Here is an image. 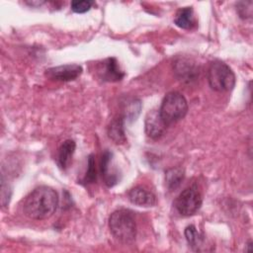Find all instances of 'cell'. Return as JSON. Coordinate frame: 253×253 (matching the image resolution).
<instances>
[{
	"label": "cell",
	"instance_id": "15",
	"mask_svg": "<svg viewBox=\"0 0 253 253\" xmlns=\"http://www.w3.org/2000/svg\"><path fill=\"white\" fill-rule=\"evenodd\" d=\"M185 177V170L182 167L170 168L165 173L166 187L170 190H176L182 183Z\"/></svg>",
	"mask_w": 253,
	"mask_h": 253
},
{
	"label": "cell",
	"instance_id": "4",
	"mask_svg": "<svg viewBox=\"0 0 253 253\" xmlns=\"http://www.w3.org/2000/svg\"><path fill=\"white\" fill-rule=\"evenodd\" d=\"M210 87L216 92H228L235 85V75L232 69L222 61H213L208 68Z\"/></svg>",
	"mask_w": 253,
	"mask_h": 253
},
{
	"label": "cell",
	"instance_id": "2",
	"mask_svg": "<svg viewBox=\"0 0 253 253\" xmlns=\"http://www.w3.org/2000/svg\"><path fill=\"white\" fill-rule=\"evenodd\" d=\"M109 228L121 242L129 243L136 236V223L132 214L126 210L115 211L109 217Z\"/></svg>",
	"mask_w": 253,
	"mask_h": 253
},
{
	"label": "cell",
	"instance_id": "11",
	"mask_svg": "<svg viewBox=\"0 0 253 253\" xmlns=\"http://www.w3.org/2000/svg\"><path fill=\"white\" fill-rule=\"evenodd\" d=\"M100 76L105 81H120L125 73L120 69L118 65V61L115 57H109L103 61L102 66L99 68Z\"/></svg>",
	"mask_w": 253,
	"mask_h": 253
},
{
	"label": "cell",
	"instance_id": "10",
	"mask_svg": "<svg viewBox=\"0 0 253 253\" xmlns=\"http://www.w3.org/2000/svg\"><path fill=\"white\" fill-rule=\"evenodd\" d=\"M128 200L138 207H153L156 204V197L140 186L134 187L128 192Z\"/></svg>",
	"mask_w": 253,
	"mask_h": 253
},
{
	"label": "cell",
	"instance_id": "8",
	"mask_svg": "<svg viewBox=\"0 0 253 253\" xmlns=\"http://www.w3.org/2000/svg\"><path fill=\"white\" fill-rule=\"evenodd\" d=\"M101 174L105 184L111 188L119 183L120 177L117 169L113 166V153L109 150H105L101 157Z\"/></svg>",
	"mask_w": 253,
	"mask_h": 253
},
{
	"label": "cell",
	"instance_id": "12",
	"mask_svg": "<svg viewBox=\"0 0 253 253\" xmlns=\"http://www.w3.org/2000/svg\"><path fill=\"white\" fill-rule=\"evenodd\" d=\"M108 136L117 144H124L126 141V135L125 131V118H115L108 126Z\"/></svg>",
	"mask_w": 253,
	"mask_h": 253
},
{
	"label": "cell",
	"instance_id": "18",
	"mask_svg": "<svg viewBox=\"0 0 253 253\" xmlns=\"http://www.w3.org/2000/svg\"><path fill=\"white\" fill-rule=\"evenodd\" d=\"M93 4H94V2L89 1V0H80V1L75 0V1L71 2L70 7L73 12L82 14V13L89 11L91 9V7L93 6Z\"/></svg>",
	"mask_w": 253,
	"mask_h": 253
},
{
	"label": "cell",
	"instance_id": "7",
	"mask_svg": "<svg viewBox=\"0 0 253 253\" xmlns=\"http://www.w3.org/2000/svg\"><path fill=\"white\" fill-rule=\"evenodd\" d=\"M166 126H167L163 122L159 111L152 110L147 113L144 121V128L147 136L152 139L160 138L163 135Z\"/></svg>",
	"mask_w": 253,
	"mask_h": 253
},
{
	"label": "cell",
	"instance_id": "14",
	"mask_svg": "<svg viewBox=\"0 0 253 253\" xmlns=\"http://www.w3.org/2000/svg\"><path fill=\"white\" fill-rule=\"evenodd\" d=\"M174 23L181 29L189 30L196 25L194 11L192 7H184L178 10L175 15Z\"/></svg>",
	"mask_w": 253,
	"mask_h": 253
},
{
	"label": "cell",
	"instance_id": "13",
	"mask_svg": "<svg viewBox=\"0 0 253 253\" xmlns=\"http://www.w3.org/2000/svg\"><path fill=\"white\" fill-rule=\"evenodd\" d=\"M75 148H76V143L72 139L64 140L59 146L58 155H57V164L62 170H65L70 165Z\"/></svg>",
	"mask_w": 253,
	"mask_h": 253
},
{
	"label": "cell",
	"instance_id": "16",
	"mask_svg": "<svg viewBox=\"0 0 253 253\" xmlns=\"http://www.w3.org/2000/svg\"><path fill=\"white\" fill-rule=\"evenodd\" d=\"M185 236L189 245L196 251L200 250V247L203 246L204 237L199 233L197 228L194 225H189L185 229Z\"/></svg>",
	"mask_w": 253,
	"mask_h": 253
},
{
	"label": "cell",
	"instance_id": "5",
	"mask_svg": "<svg viewBox=\"0 0 253 253\" xmlns=\"http://www.w3.org/2000/svg\"><path fill=\"white\" fill-rule=\"evenodd\" d=\"M203 198L196 186H190L183 190L174 202L175 209L183 216L195 214L201 208Z\"/></svg>",
	"mask_w": 253,
	"mask_h": 253
},
{
	"label": "cell",
	"instance_id": "6",
	"mask_svg": "<svg viewBox=\"0 0 253 253\" xmlns=\"http://www.w3.org/2000/svg\"><path fill=\"white\" fill-rule=\"evenodd\" d=\"M83 69L78 64H64L47 68L44 72L45 76L55 81H72L79 77Z\"/></svg>",
	"mask_w": 253,
	"mask_h": 253
},
{
	"label": "cell",
	"instance_id": "17",
	"mask_svg": "<svg viewBox=\"0 0 253 253\" xmlns=\"http://www.w3.org/2000/svg\"><path fill=\"white\" fill-rule=\"evenodd\" d=\"M236 11L242 19L252 17V1H241L236 4Z\"/></svg>",
	"mask_w": 253,
	"mask_h": 253
},
{
	"label": "cell",
	"instance_id": "9",
	"mask_svg": "<svg viewBox=\"0 0 253 253\" xmlns=\"http://www.w3.org/2000/svg\"><path fill=\"white\" fill-rule=\"evenodd\" d=\"M174 72L181 81L190 82L195 80L198 75V69L194 62L187 58H179L173 64Z\"/></svg>",
	"mask_w": 253,
	"mask_h": 253
},
{
	"label": "cell",
	"instance_id": "3",
	"mask_svg": "<svg viewBox=\"0 0 253 253\" xmlns=\"http://www.w3.org/2000/svg\"><path fill=\"white\" fill-rule=\"evenodd\" d=\"M187 112L188 103L186 98L176 91L165 95L159 109V114L167 126L182 120Z\"/></svg>",
	"mask_w": 253,
	"mask_h": 253
},
{
	"label": "cell",
	"instance_id": "1",
	"mask_svg": "<svg viewBox=\"0 0 253 253\" xmlns=\"http://www.w3.org/2000/svg\"><path fill=\"white\" fill-rule=\"evenodd\" d=\"M58 206V195L50 187L40 186L33 190L25 199L23 212L26 216L35 220H42L50 217Z\"/></svg>",
	"mask_w": 253,
	"mask_h": 253
},
{
	"label": "cell",
	"instance_id": "20",
	"mask_svg": "<svg viewBox=\"0 0 253 253\" xmlns=\"http://www.w3.org/2000/svg\"><path fill=\"white\" fill-rule=\"evenodd\" d=\"M246 251H252V241H249L247 243V248L245 249Z\"/></svg>",
	"mask_w": 253,
	"mask_h": 253
},
{
	"label": "cell",
	"instance_id": "19",
	"mask_svg": "<svg viewBox=\"0 0 253 253\" xmlns=\"http://www.w3.org/2000/svg\"><path fill=\"white\" fill-rule=\"evenodd\" d=\"M84 182L86 184L96 182V167H95V159L93 154H90L88 157V168H87L86 175L84 177Z\"/></svg>",
	"mask_w": 253,
	"mask_h": 253
}]
</instances>
